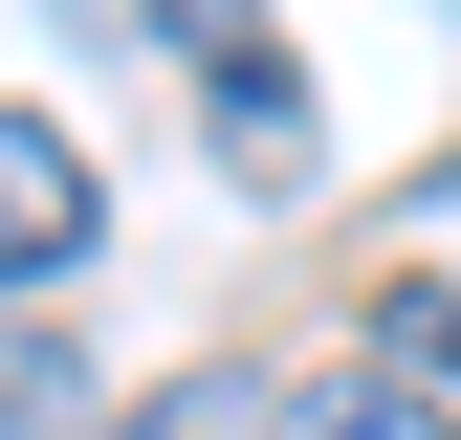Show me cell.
<instances>
[{
    "instance_id": "6",
    "label": "cell",
    "mask_w": 461,
    "mask_h": 440,
    "mask_svg": "<svg viewBox=\"0 0 461 440\" xmlns=\"http://www.w3.org/2000/svg\"><path fill=\"white\" fill-rule=\"evenodd\" d=\"M374 353L418 374V397H461V287H395V308H374Z\"/></svg>"
},
{
    "instance_id": "2",
    "label": "cell",
    "mask_w": 461,
    "mask_h": 440,
    "mask_svg": "<svg viewBox=\"0 0 461 440\" xmlns=\"http://www.w3.org/2000/svg\"><path fill=\"white\" fill-rule=\"evenodd\" d=\"M88 154L67 133H44V110H0V308H44V287H67V264H88Z\"/></svg>"
},
{
    "instance_id": "3",
    "label": "cell",
    "mask_w": 461,
    "mask_h": 440,
    "mask_svg": "<svg viewBox=\"0 0 461 440\" xmlns=\"http://www.w3.org/2000/svg\"><path fill=\"white\" fill-rule=\"evenodd\" d=\"M285 440H461V418H439L395 353H374V374H308V397H285Z\"/></svg>"
},
{
    "instance_id": "5",
    "label": "cell",
    "mask_w": 461,
    "mask_h": 440,
    "mask_svg": "<svg viewBox=\"0 0 461 440\" xmlns=\"http://www.w3.org/2000/svg\"><path fill=\"white\" fill-rule=\"evenodd\" d=\"M67 418H88V374H67V353H44V330H23V308H0V440H67Z\"/></svg>"
},
{
    "instance_id": "4",
    "label": "cell",
    "mask_w": 461,
    "mask_h": 440,
    "mask_svg": "<svg viewBox=\"0 0 461 440\" xmlns=\"http://www.w3.org/2000/svg\"><path fill=\"white\" fill-rule=\"evenodd\" d=\"M132 440H285V397H264V374H154Z\"/></svg>"
},
{
    "instance_id": "1",
    "label": "cell",
    "mask_w": 461,
    "mask_h": 440,
    "mask_svg": "<svg viewBox=\"0 0 461 440\" xmlns=\"http://www.w3.org/2000/svg\"><path fill=\"white\" fill-rule=\"evenodd\" d=\"M132 23H154V44H176V67H198V110H220V154H242L264 198L308 177V67H285V44H264V0H132Z\"/></svg>"
}]
</instances>
